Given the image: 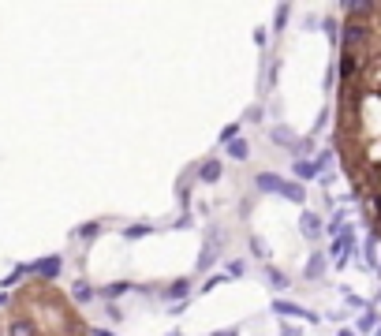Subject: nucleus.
Segmentation results:
<instances>
[{
  "instance_id": "4",
  "label": "nucleus",
  "mask_w": 381,
  "mask_h": 336,
  "mask_svg": "<svg viewBox=\"0 0 381 336\" xmlns=\"http://www.w3.org/2000/svg\"><path fill=\"white\" fill-rule=\"evenodd\" d=\"M8 336H41V325L34 322V317H26V314H15L12 322H8Z\"/></svg>"
},
{
  "instance_id": "15",
  "label": "nucleus",
  "mask_w": 381,
  "mask_h": 336,
  "mask_svg": "<svg viewBox=\"0 0 381 336\" xmlns=\"http://www.w3.org/2000/svg\"><path fill=\"white\" fill-rule=\"evenodd\" d=\"M187 292H191V284H187V280H172V284H169V295H172V299H183Z\"/></svg>"
},
{
  "instance_id": "21",
  "label": "nucleus",
  "mask_w": 381,
  "mask_h": 336,
  "mask_svg": "<svg viewBox=\"0 0 381 336\" xmlns=\"http://www.w3.org/2000/svg\"><path fill=\"white\" fill-rule=\"evenodd\" d=\"M337 336H359V333H351V329H340Z\"/></svg>"
},
{
  "instance_id": "14",
  "label": "nucleus",
  "mask_w": 381,
  "mask_h": 336,
  "mask_svg": "<svg viewBox=\"0 0 381 336\" xmlns=\"http://www.w3.org/2000/svg\"><path fill=\"white\" fill-rule=\"evenodd\" d=\"M71 295H75V303H90V299H94V288H90V284H82V280H79V284L71 288Z\"/></svg>"
},
{
  "instance_id": "13",
  "label": "nucleus",
  "mask_w": 381,
  "mask_h": 336,
  "mask_svg": "<svg viewBox=\"0 0 381 336\" xmlns=\"http://www.w3.org/2000/svg\"><path fill=\"white\" fill-rule=\"evenodd\" d=\"M295 176H299V179H314V176H318V161H314V165H310V161H295Z\"/></svg>"
},
{
  "instance_id": "10",
  "label": "nucleus",
  "mask_w": 381,
  "mask_h": 336,
  "mask_svg": "<svg viewBox=\"0 0 381 336\" xmlns=\"http://www.w3.org/2000/svg\"><path fill=\"white\" fill-rule=\"evenodd\" d=\"M273 310H277V314H295V317H303V322H318V317H314L310 310H303V306H292V303H284V299H277Z\"/></svg>"
},
{
  "instance_id": "16",
  "label": "nucleus",
  "mask_w": 381,
  "mask_h": 336,
  "mask_svg": "<svg viewBox=\"0 0 381 336\" xmlns=\"http://www.w3.org/2000/svg\"><path fill=\"white\" fill-rule=\"evenodd\" d=\"M266 277L273 280V288H284V284H288V277H284V273H277V269H266Z\"/></svg>"
},
{
  "instance_id": "22",
  "label": "nucleus",
  "mask_w": 381,
  "mask_h": 336,
  "mask_svg": "<svg viewBox=\"0 0 381 336\" xmlns=\"http://www.w3.org/2000/svg\"><path fill=\"white\" fill-rule=\"evenodd\" d=\"M94 336H109V333H101V329H97V333H94Z\"/></svg>"
},
{
  "instance_id": "17",
  "label": "nucleus",
  "mask_w": 381,
  "mask_h": 336,
  "mask_svg": "<svg viewBox=\"0 0 381 336\" xmlns=\"http://www.w3.org/2000/svg\"><path fill=\"white\" fill-rule=\"evenodd\" d=\"M236 135H239V123H228L225 131H221V142H232V139H236Z\"/></svg>"
},
{
  "instance_id": "19",
  "label": "nucleus",
  "mask_w": 381,
  "mask_h": 336,
  "mask_svg": "<svg viewBox=\"0 0 381 336\" xmlns=\"http://www.w3.org/2000/svg\"><path fill=\"white\" fill-rule=\"evenodd\" d=\"M146 232H150V228H146V224H135V228L127 232V239H138V235H146Z\"/></svg>"
},
{
  "instance_id": "3",
  "label": "nucleus",
  "mask_w": 381,
  "mask_h": 336,
  "mask_svg": "<svg viewBox=\"0 0 381 336\" xmlns=\"http://www.w3.org/2000/svg\"><path fill=\"white\" fill-rule=\"evenodd\" d=\"M329 250H333V258H337V266H344V261L351 258V250H355V232H351V228H340L337 235H333Z\"/></svg>"
},
{
  "instance_id": "6",
  "label": "nucleus",
  "mask_w": 381,
  "mask_h": 336,
  "mask_svg": "<svg viewBox=\"0 0 381 336\" xmlns=\"http://www.w3.org/2000/svg\"><path fill=\"white\" fill-rule=\"evenodd\" d=\"M299 228H303L306 239H322V217L314 210H303L299 213Z\"/></svg>"
},
{
  "instance_id": "20",
  "label": "nucleus",
  "mask_w": 381,
  "mask_h": 336,
  "mask_svg": "<svg viewBox=\"0 0 381 336\" xmlns=\"http://www.w3.org/2000/svg\"><path fill=\"white\" fill-rule=\"evenodd\" d=\"M213 336H239V329H221V333H213Z\"/></svg>"
},
{
  "instance_id": "18",
  "label": "nucleus",
  "mask_w": 381,
  "mask_h": 336,
  "mask_svg": "<svg viewBox=\"0 0 381 336\" xmlns=\"http://www.w3.org/2000/svg\"><path fill=\"white\" fill-rule=\"evenodd\" d=\"M243 269H247V266H243L239 258H236V261H228V277H243Z\"/></svg>"
},
{
  "instance_id": "1",
  "label": "nucleus",
  "mask_w": 381,
  "mask_h": 336,
  "mask_svg": "<svg viewBox=\"0 0 381 336\" xmlns=\"http://www.w3.org/2000/svg\"><path fill=\"white\" fill-rule=\"evenodd\" d=\"M333 79V150L381 239V0L344 4Z\"/></svg>"
},
{
  "instance_id": "5",
  "label": "nucleus",
  "mask_w": 381,
  "mask_h": 336,
  "mask_svg": "<svg viewBox=\"0 0 381 336\" xmlns=\"http://www.w3.org/2000/svg\"><path fill=\"white\" fill-rule=\"evenodd\" d=\"M60 266H64V258H60V254H53V258H41V261H34V266H26V269L38 273L41 280H53V277H60Z\"/></svg>"
},
{
  "instance_id": "24",
  "label": "nucleus",
  "mask_w": 381,
  "mask_h": 336,
  "mask_svg": "<svg viewBox=\"0 0 381 336\" xmlns=\"http://www.w3.org/2000/svg\"><path fill=\"white\" fill-rule=\"evenodd\" d=\"M378 336H381V325H378Z\"/></svg>"
},
{
  "instance_id": "2",
  "label": "nucleus",
  "mask_w": 381,
  "mask_h": 336,
  "mask_svg": "<svg viewBox=\"0 0 381 336\" xmlns=\"http://www.w3.org/2000/svg\"><path fill=\"white\" fill-rule=\"evenodd\" d=\"M254 184H258V190L281 195V198H288V202H295V206H303V202H306V190H303V184H292V179L277 176V172H258V176H254Z\"/></svg>"
},
{
  "instance_id": "9",
  "label": "nucleus",
  "mask_w": 381,
  "mask_h": 336,
  "mask_svg": "<svg viewBox=\"0 0 381 336\" xmlns=\"http://www.w3.org/2000/svg\"><path fill=\"white\" fill-rule=\"evenodd\" d=\"M306 280H322L325 277V254L322 250H314L310 254V261H306V273H303Z\"/></svg>"
},
{
  "instance_id": "11",
  "label": "nucleus",
  "mask_w": 381,
  "mask_h": 336,
  "mask_svg": "<svg viewBox=\"0 0 381 336\" xmlns=\"http://www.w3.org/2000/svg\"><path fill=\"white\" fill-rule=\"evenodd\" d=\"M228 157H236V161H247V157H250V146H247L243 139H239V135L228 142Z\"/></svg>"
},
{
  "instance_id": "8",
  "label": "nucleus",
  "mask_w": 381,
  "mask_h": 336,
  "mask_svg": "<svg viewBox=\"0 0 381 336\" xmlns=\"http://www.w3.org/2000/svg\"><path fill=\"white\" fill-rule=\"evenodd\" d=\"M217 254H221V239H217V232L210 235V243L202 247V258H198V269H210L213 261H217Z\"/></svg>"
},
{
  "instance_id": "12",
  "label": "nucleus",
  "mask_w": 381,
  "mask_h": 336,
  "mask_svg": "<svg viewBox=\"0 0 381 336\" xmlns=\"http://www.w3.org/2000/svg\"><path fill=\"white\" fill-rule=\"evenodd\" d=\"M355 329L359 333H378V314L374 310H362V317L355 322Z\"/></svg>"
},
{
  "instance_id": "7",
  "label": "nucleus",
  "mask_w": 381,
  "mask_h": 336,
  "mask_svg": "<svg viewBox=\"0 0 381 336\" xmlns=\"http://www.w3.org/2000/svg\"><path fill=\"white\" fill-rule=\"evenodd\" d=\"M221 172H225V168H221V161H217V157H206V161L198 165V179H202V184H217Z\"/></svg>"
},
{
  "instance_id": "23",
  "label": "nucleus",
  "mask_w": 381,
  "mask_h": 336,
  "mask_svg": "<svg viewBox=\"0 0 381 336\" xmlns=\"http://www.w3.org/2000/svg\"><path fill=\"white\" fill-rule=\"evenodd\" d=\"M378 273H381V261H378Z\"/></svg>"
}]
</instances>
